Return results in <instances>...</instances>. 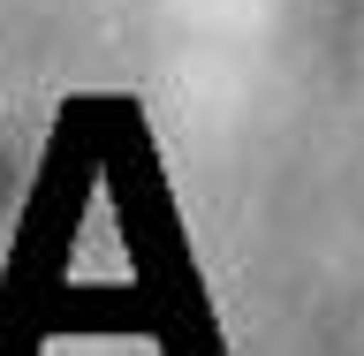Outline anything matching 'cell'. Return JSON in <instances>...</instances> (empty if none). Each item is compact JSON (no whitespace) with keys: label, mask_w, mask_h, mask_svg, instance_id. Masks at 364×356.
Instances as JSON below:
<instances>
[]
</instances>
